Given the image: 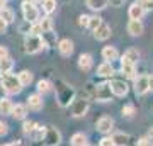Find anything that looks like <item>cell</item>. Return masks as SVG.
<instances>
[{"mask_svg":"<svg viewBox=\"0 0 153 146\" xmlns=\"http://www.w3.org/2000/svg\"><path fill=\"white\" fill-rule=\"evenodd\" d=\"M85 4L90 10H104L107 4H109V0H85Z\"/></svg>","mask_w":153,"mask_h":146,"instance_id":"7402d4cb","label":"cell"},{"mask_svg":"<svg viewBox=\"0 0 153 146\" xmlns=\"http://www.w3.org/2000/svg\"><path fill=\"white\" fill-rule=\"evenodd\" d=\"M44 136H46V127H36V131L33 133V139L34 141H43Z\"/></svg>","mask_w":153,"mask_h":146,"instance_id":"d6a6232c","label":"cell"},{"mask_svg":"<svg viewBox=\"0 0 153 146\" xmlns=\"http://www.w3.org/2000/svg\"><path fill=\"white\" fill-rule=\"evenodd\" d=\"M94 36L97 41H105L111 38V26H107L105 22H102V26L99 27L97 31H94Z\"/></svg>","mask_w":153,"mask_h":146,"instance_id":"5bb4252c","label":"cell"},{"mask_svg":"<svg viewBox=\"0 0 153 146\" xmlns=\"http://www.w3.org/2000/svg\"><path fill=\"white\" fill-rule=\"evenodd\" d=\"M58 51L61 56H70L73 53V41L71 39H61L58 43Z\"/></svg>","mask_w":153,"mask_h":146,"instance_id":"4fadbf2b","label":"cell"},{"mask_svg":"<svg viewBox=\"0 0 153 146\" xmlns=\"http://www.w3.org/2000/svg\"><path fill=\"white\" fill-rule=\"evenodd\" d=\"M92 65H94L92 56H90L88 53H83V54H80V56H78V68H80V70L88 71L90 68H92Z\"/></svg>","mask_w":153,"mask_h":146,"instance_id":"e0dca14e","label":"cell"},{"mask_svg":"<svg viewBox=\"0 0 153 146\" xmlns=\"http://www.w3.org/2000/svg\"><path fill=\"white\" fill-rule=\"evenodd\" d=\"M5 4H7V0H0V10L5 9Z\"/></svg>","mask_w":153,"mask_h":146,"instance_id":"7dc6e473","label":"cell"},{"mask_svg":"<svg viewBox=\"0 0 153 146\" xmlns=\"http://www.w3.org/2000/svg\"><path fill=\"white\" fill-rule=\"evenodd\" d=\"M112 141H114V146H128L129 145V134H126V133H114L112 134Z\"/></svg>","mask_w":153,"mask_h":146,"instance_id":"603a6c76","label":"cell"},{"mask_svg":"<svg viewBox=\"0 0 153 146\" xmlns=\"http://www.w3.org/2000/svg\"><path fill=\"white\" fill-rule=\"evenodd\" d=\"M121 71L126 78H136V70H134V65L133 63H128V61H121Z\"/></svg>","mask_w":153,"mask_h":146,"instance_id":"44dd1931","label":"cell"},{"mask_svg":"<svg viewBox=\"0 0 153 146\" xmlns=\"http://www.w3.org/2000/svg\"><path fill=\"white\" fill-rule=\"evenodd\" d=\"M145 12H146V9L143 7L141 2H134V4H131V5H129V10H128V14H129V17H131V19H134V21H140V19L145 16Z\"/></svg>","mask_w":153,"mask_h":146,"instance_id":"8fae6325","label":"cell"},{"mask_svg":"<svg viewBox=\"0 0 153 146\" xmlns=\"http://www.w3.org/2000/svg\"><path fill=\"white\" fill-rule=\"evenodd\" d=\"M87 145V138L83 133H76L71 136V146H85Z\"/></svg>","mask_w":153,"mask_h":146,"instance_id":"484cf974","label":"cell"},{"mask_svg":"<svg viewBox=\"0 0 153 146\" xmlns=\"http://www.w3.org/2000/svg\"><path fill=\"white\" fill-rule=\"evenodd\" d=\"M7 56H9L7 48H5V46H0V60H2V58H7Z\"/></svg>","mask_w":153,"mask_h":146,"instance_id":"f6af8a7d","label":"cell"},{"mask_svg":"<svg viewBox=\"0 0 153 146\" xmlns=\"http://www.w3.org/2000/svg\"><path fill=\"white\" fill-rule=\"evenodd\" d=\"M150 90H152V92H153V75L150 76Z\"/></svg>","mask_w":153,"mask_h":146,"instance_id":"681fc988","label":"cell"},{"mask_svg":"<svg viewBox=\"0 0 153 146\" xmlns=\"http://www.w3.org/2000/svg\"><path fill=\"white\" fill-rule=\"evenodd\" d=\"M7 133H9V126H7L4 121H0V136L7 134Z\"/></svg>","mask_w":153,"mask_h":146,"instance_id":"b9f144b4","label":"cell"},{"mask_svg":"<svg viewBox=\"0 0 153 146\" xmlns=\"http://www.w3.org/2000/svg\"><path fill=\"white\" fill-rule=\"evenodd\" d=\"M112 88H111V83H99L97 88H95V100L99 102H109L112 100Z\"/></svg>","mask_w":153,"mask_h":146,"instance_id":"8992f818","label":"cell"},{"mask_svg":"<svg viewBox=\"0 0 153 146\" xmlns=\"http://www.w3.org/2000/svg\"><path fill=\"white\" fill-rule=\"evenodd\" d=\"M112 127H114V119L109 117V116H102V117L97 121V131L99 133H102V134L111 133Z\"/></svg>","mask_w":153,"mask_h":146,"instance_id":"9c48e42d","label":"cell"},{"mask_svg":"<svg viewBox=\"0 0 153 146\" xmlns=\"http://www.w3.org/2000/svg\"><path fill=\"white\" fill-rule=\"evenodd\" d=\"M85 146H88V145H85Z\"/></svg>","mask_w":153,"mask_h":146,"instance_id":"816d5d0a","label":"cell"},{"mask_svg":"<svg viewBox=\"0 0 153 146\" xmlns=\"http://www.w3.org/2000/svg\"><path fill=\"white\" fill-rule=\"evenodd\" d=\"M0 17H2L7 24H10V22H14V19H16V14H14V10H12V9L5 7L4 10H0Z\"/></svg>","mask_w":153,"mask_h":146,"instance_id":"4316f807","label":"cell"},{"mask_svg":"<svg viewBox=\"0 0 153 146\" xmlns=\"http://www.w3.org/2000/svg\"><path fill=\"white\" fill-rule=\"evenodd\" d=\"M2 146H21V143L17 141V143H10V145H2Z\"/></svg>","mask_w":153,"mask_h":146,"instance_id":"f907efd6","label":"cell"},{"mask_svg":"<svg viewBox=\"0 0 153 146\" xmlns=\"http://www.w3.org/2000/svg\"><path fill=\"white\" fill-rule=\"evenodd\" d=\"M5 31H7V22L0 17V34H4Z\"/></svg>","mask_w":153,"mask_h":146,"instance_id":"ee69618b","label":"cell"},{"mask_svg":"<svg viewBox=\"0 0 153 146\" xmlns=\"http://www.w3.org/2000/svg\"><path fill=\"white\" fill-rule=\"evenodd\" d=\"M143 4V7L146 9V10H150V9H153V0H140Z\"/></svg>","mask_w":153,"mask_h":146,"instance_id":"7bdbcfd3","label":"cell"},{"mask_svg":"<svg viewBox=\"0 0 153 146\" xmlns=\"http://www.w3.org/2000/svg\"><path fill=\"white\" fill-rule=\"evenodd\" d=\"M41 27H43V33H49V31H53V21L49 19V17H43V21L39 22Z\"/></svg>","mask_w":153,"mask_h":146,"instance_id":"1f68e13d","label":"cell"},{"mask_svg":"<svg viewBox=\"0 0 153 146\" xmlns=\"http://www.w3.org/2000/svg\"><path fill=\"white\" fill-rule=\"evenodd\" d=\"M36 127H38V124H36L34 121H26L24 126H22V131H24L26 134H33L34 131H36Z\"/></svg>","mask_w":153,"mask_h":146,"instance_id":"f546056e","label":"cell"},{"mask_svg":"<svg viewBox=\"0 0 153 146\" xmlns=\"http://www.w3.org/2000/svg\"><path fill=\"white\" fill-rule=\"evenodd\" d=\"M31 110H41L43 109V97L39 93H33L27 97V104H26Z\"/></svg>","mask_w":153,"mask_h":146,"instance_id":"7c38bea8","label":"cell"},{"mask_svg":"<svg viewBox=\"0 0 153 146\" xmlns=\"http://www.w3.org/2000/svg\"><path fill=\"white\" fill-rule=\"evenodd\" d=\"M88 107H90V104H88V99L87 97L75 99L73 104H71V107H70V112H71L73 117H83V116L87 114Z\"/></svg>","mask_w":153,"mask_h":146,"instance_id":"5b68a950","label":"cell"},{"mask_svg":"<svg viewBox=\"0 0 153 146\" xmlns=\"http://www.w3.org/2000/svg\"><path fill=\"white\" fill-rule=\"evenodd\" d=\"M0 85L4 88V92L9 93V95H16L22 90V83L19 80V76L17 75H12V73H7V75L0 76Z\"/></svg>","mask_w":153,"mask_h":146,"instance_id":"7a4b0ae2","label":"cell"},{"mask_svg":"<svg viewBox=\"0 0 153 146\" xmlns=\"http://www.w3.org/2000/svg\"><path fill=\"white\" fill-rule=\"evenodd\" d=\"M138 60H140V51L134 48L126 49L124 54H123V58H121V61H128V63H133V65H136Z\"/></svg>","mask_w":153,"mask_h":146,"instance_id":"9a60e30c","label":"cell"},{"mask_svg":"<svg viewBox=\"0 0 153 146\" xmlns=\"http://www.w3.org/2000/svg\"><path fill=\"white\" fill-rule=\"evenodd\" d=\"M148 138H150V139L153 141V127H152V129H150V131H148Z\"/></svg>","mask_w":153,"mask_h":146,"instance_id":"c3c4849f","label":"cell"},{"mask_svg":"<svg viewBox=\"0 0 153 146\" xmlns=\"http://www.w3.org/2000/svg\"><path fill=\"white\" fill-rule=\"evenodd\" d=\"M150 90V76L140 75L134 78V92L136 95H145Z\"/></svg>","mask_w":153,"mask_h":146,"instance_id":"ba28073f","label":"cell"},{"mask_svg":"<svg viewBox=\"0 0 153 146\" xmlns=\"http://www.w3.org/2000/svg\"><path fill=\"white\" fill-rule=\"evenodd\" d=\"M128 33L131 34V36H141L143 34L141 21H134V19H131V21L128 22Z\"/></svg>","mask_w":153,"mask_h":146,"instance_id":"d6986e66","label":"cell"},{"mask_svg":"<svg viewBox=\"0 0 153 146\" xmlns=\"http://www.w3.org/2000/svg\"><path fill=\"white\" fill-rule=\"evenodd\" d=\"M12 68H14V61H12L9 56L0 60V76H4V75H7V73H10Z\"/></svg>","mask_w":153,"mask_h":146,"instance_id":"cb8c5ba5","label":"cell"},{"mask_svg":"<svg viewBox=\"0 0 153 146\" xmlns=\"http://www.w3.org/2000/svg\"><path fill=\"white\" fill-rule=\"evenodd\" d=\"M31 29H33V24H31V22H27V21H24V24H21V26H19V31H21V33H24V34L31 33Z\"/></svg>","mask_w":153,"mask_h":146,"instance_id":"8d00e7d4","label":"cell"},{"mask_svg":"<svg viewBox=\"0 0 153 146\" xmlns=\"http://www.w3.org/2000/svg\"><path fill=\"white\" fill-rule=\"evenodd\" d=\"M153 141L148 138V136H145V138H141V139H138V145L136 146H152Z\"/></svg>","mask_w":153,"mask_h":146,"instance_id":"ab89813d","label":"cell"},{"mask_svg":"<svg viewBox=\"0 0 153 146\" xmlns=\"http://www.w3.org/2000/svg\"><path fill=\"white\" fill-rule=\"evenodd\" d=\"M88 22H90V17L88 16H80L78 17V24L82 27H88Z\"/></svg>","mask_w":153,"mask_h":146,"instance_id":"f35d334b","label":"cell"},{"mask_svg":"<svg viewBox=\"0 0 153 146\" xmlns=\"http://www.w3.org/2000/svg\"><path fill=\"white\" fill-rule=\"evenodd\" d=\"M97 75L99 76H111L114 75V66L111 61H104V63H100L97 68Z\"/></svg>","mask_w":153,"mask_h":146,"instance_id":"ffe728a7","label":"cell"},{"mask_svg":"<svg viewBox=\"0 0 153 146\" xmlns=\"http://www.w3.org/2000/svg\"><path fill=\"white\" fill-rule=\"evenodd\" d=\"M111 88H112V93L116 97H124L128 95V83L124 80H112L111 82Z\"/></svg>","mask_w":153,"mask_h":146,"instance_id":"30bf717a","label":"cell"},{"mask_svg":"<svg viewBox=\"0 0 153 146\" xmlns=\"http://www.w3.org/2000/svg\"><path fill=\"white\" fill-rule=\"evenodd\" d=\"M109 2H111V5H114V7H121L124 4V0H109Z\"/></svg>","mask_w":153,"mask_h":146,"instance_id":"bcb514c9","label":"cell"},{"mask_svg":"<svg viewBox=\"0 0 153 146\" xmlns=\"http://www.w3.org/2000/svg\"><path fill=\"white\" fill-rule=\"evenodd\" d=\"M41 2H43V0H41Z\"/></svg>","mask_w":153,"mask_h":146,"instance_id":"f5cc1de1","label":"cell"},{"mask_svg":"<svg viewBox=\"0 0 153 146\" xmlns=\"http://www.w3.org/2000/svg\"><path fill=\"white\" fill-rule=\"evenodd\" d=\"M44 145L46 146H58L61 141V134L60 131L56 129V127H53V126H48L46 127V136H44Z\"/></svg>","mask_w":153,"mask_h":146,"instance_id":"52a82bcc","label":"cell"},{"mask_svg":"<svg viewBox=\"0 0 153 146\" xmlns=\"http://www.w3.org/2000/svg\"><path fill=\"white\" fill-rule=\"evenodd\" d=\"M44 46H46L44 39L41 38V36H36V34H29L27 38H26V41H24V49H26V53H29V54L39 53Z\"/></svg>","mask_w":153,"mask_h":146,"instance_id":"3957f363","label":"cell"},{"mask_svg":"<svg viewBox=\"0 0 153 146\" xmlns=\"http://www.w3.org/2000/svg\"><path fill=\"white\" fill-rule=\"evenodd\" d=\"M99 145L100 146H114V141H112V138H102Z\"/></svg>","mask_w":153,"mask_h":146,"instance_id":"60d3db41","label":"cell"},{"mask_svg":"<svg viewBox=\"0 0 153 146\" xmlns=\"http://www.w3.org/2000/svg\"><path fill=\"white\" fill-rule=\"evenodd\" d=\"M100 26H102V19L100 17H90V22H88V29L90 31H97Z\"/></svg>","mask_w":153,"mask_h":146,"instance_id":"836d02e7","label":"cell"},{"mask_svg":"<svg viewBox=\"0 0 153 146\" xmlns=\"http://www.w3.org/2000/svg\"><path fill=\"white\" fill-rule=\"evenodd\" d=\"M95 88H97V87H94V83H90V82H88L87 87H85V93H87V97L95 99Z\"/></svg>","mask_w":153,"mask_h":146,"instance_id":"d590c367","label":"cell"},{"mask_svg":"<svg viewBox=\"0 0 153 146\" xmlns=\"http://www.w3.org/2000/svg\"><path fill=\"white\" fill-rule=\"evenodd\" d=\"M56 100L61 107H70L75 100V88L63 80H56Z\"/></svg>","mask_w":153,"mask_h":146,"instance_id":"6da1fadb","label":"cell"},{"mask_svg":"<svg viewBox=\"0 0 153 146\" xmlns=\"http://www.w3.org/2000/svg\"><path fill=\"white\" fill-rule=\"evenodd\" d=\"M10 116L14 117V119H17V121L26 119V116H27V105H24V104H16L14 109H12Z\"/></svg>","mask_w":153,"mask_h":146,"instance_id":"2e32d148","label":"cell"},{"mask_svg":"<svg viewBox=\"0 0 153 146\" xmlns=\"http://www.w3.org/2000/svg\"><path fill=\"white\" fill-rule=\"evenodd\" d=\"M41 5H43V10L49 16V14H53L56 10V0H43Z\"/></svg>","mask_w":153,"mask_h":146,"instance_id":"83f0119b","label":"cell"},{"mask_svg":"<svg viewBox=\"0 0 153 146\" xmlns=\"http://www.w3.org/2000/svg\"><path fill=\"white\" fill-rule=\"evenodd\" d=\"M21 9H22V14H24V21L34 24L39 19V10H38V7L34 5L33 0H24L21 4Z\"/></svg>","mask_w":153,"mask_h":146,"instance_id":"277c9868","label":"cell"},{"mask_svg":"<svg viewBox=\"0 0 153 146\" xmlns=\"http://www.w3.org/2000/svg\"><path fill=\"white\" fill-rule=\"evenodd\" d=\"M102 58H104L105 61H116L117 58H119V51L114 48V46H105L104 49H102Z\"/></svg>","mask_w":153,"mask_h":146,"instance_id":"ac0fdd59","label":"cell"},{"mask_svg":"<svg viewBox=\"0 0 153 146\" xmlns=\"http://www.w3.org/2000/svg\"><path fill=\"white\" fill-rule=\"evenodd\" d=\"M17 76H19V80H21V83H22L24 87H26V85H29V83L33 82V73H31L29 70H22L21 73L17 75Z\"/></svg>","mask_w":153,"mask_h":146,"instance_id":"f1b7e54d","label":"cell"},{"mask_svg":"<svg viewBox=\"0 0 153 146\" xmlns=\"http://www.w3.org/2000/svg\"><path fill=\"white\" fill-rule=\"evenodd\" d=\"M41 33H43V27H41V24H36L34 22L33 24V29H31V34H36V36H41Z\"/></svg>","mask_w":153,"mask_h":146,"instance_id":"74e56055","label":"cell"},{"mask_svg":"<svg viewBox=\"0 0 153 146\" xmlns=\"http://www.w3.org/2000/svg\"><path fill=\"white\" fill-rule=\"evenodd\" d=\"M133 114H134V105H133V104H128V105H124V107H123V116H126V117H131Z\"/></svg>","mask_w":153,"mask_h":146,"instance_id":"e575fe53","label":"cell"},{"mask_svg":"<svg viewBox=\"0 0 153 146\" xmlns=\"http://www.w3.org/2000/svg\"><path fill=\"white\" fill-rule=\"evenodd\" d=\"M51 90V83L48 80H39L38 82V92L39 93H46Z\"/></svg>","mask_w":153,"mask_h":146,"instance_id":"4dcf8cb0","label":"cell"},{"mask_svg":"<svg viewBox=\"0 0 153 146\" xmlns=\"http://www.w3.org/2000/svg\"><path fill=\"white\" fill-rule=\"evenodd\" d=\"M12 109H14V104L10 102V99H0V114L2 116H9V114H12Z\"/></svg>","mask_w":153,"mask_h":146,"instance_id":"d4e9b609","label":"cell"}]
</instances>
